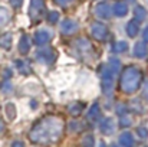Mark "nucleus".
Listing matches in <instances>:
<instances>
[{"mask_svg": "<svg viewBox=\"0 0 148 147\" xmlns=\"http://www.w3.org/2000/svg\"><path fill=\"white\" fill-rule=\"evenodd\" d=\"M141 78H143V74L134 68V66H127L124 71H122V78H121V88L125 91V92H132L135 91L140 84H141Z\"/></svg>", "mask_w": 148, "mask_h": 147, "instance_id": "nucleus-1", "label": "nucleus"}, {"mask_svg": "<svg viewBox=\"0 0 148 147\" xmlns=\"http://www.w3.org/2000/svg\"><path fill=\"white\" fill-rule=\"evenodd\" d=\"M92 35L99 39V41H103L106 36H108V29L102 25V23H95L92 26Z\"/></svg>", "mask_w": 148, "mask_h": 147, "instance_id": "nucleus-2", "label": "nucleus"}, {"mask_svg": "<svg viewBox=\"0 0 148 147\" xmlns=\"http://www.w3.org/2000/svg\"><path fill=\"white\" fill-rule=\"evenodd\" d=\"M42 12H43V0H32V4H30V16H32L33 19H38Z\"/></svg>", "mask_w": 148, "mask_h": 147, "instance_id": "nucleus-3", "label": "nucleus"}, {"mask_svg": "<svg viewBox=\"0 0 148 147\" xmlns=\"http://www.w3.org/2000/svg\"><path fill=\"white\" fill-rule=\"evenodd\" d=\"M102 87H103L105 92H108L112 88V74L106 68H103V71H102Z\"/></svg>", "mask_w": 148, "mask_h": 147, "instance_id": "nucleus-4", "label": "nucleus"}, {"mask_svg": "<svg viewBox=\"0 0 148 147\" xmlns=\"http://www.w3.org/2000/svg\"><path fill=\"white\" fill-rule=\"evenodd\" d=\"M49 39H50V33L48 30H40V32H38L35 35V42L38 45H45V43L49 42Z\"/></svg>", "mask_w": 148, "mask_h": 147, "instance_id": "nucleus-5", "label": "nucleus"}, {"mask_svg": "<svg viewBox=\"0 0 148 147\" xmlns=\"http://www.w3.org/2000/svg\"><path fill=\"white\" fill-rule=\"evenodd\" d=\"M114 13L116 16H125L127 14V4L122 1H118L114 4Z\"/></svg>", "mask_w": 148, "mask_h": 147, "instance_id": "nucleus-6", "label": "nucleus"}, {"mask_svg": "<svg viewBox=\"0 0 148 147\" xmlns=\"http://www.w3.org/2000/svg\"><path fill=\"white\" fill-rule=\"evenodd\" d=\"M109 13H111V9L108 7V4H105V3H101V4L98 6L97 14H98L99 17H108V16H109Z\"/></svg>", "mask_w": 148, "mask_h": 147, "instance_id": "nucleus-7", "label": "nucleus"}, {"mask_svg": "<svg viewBox=\"0 0 148 147\" xmlns=\"http://www.w3.org/2000/svg\"><path fill=\"white\" fill-rule=\"evenodd\" d=\"M134 52H135V55H137L138 58H144L145 53H147V46H145V43L138 42V43L135 45V48H134Z\"/></svg>", "mask_w": 148, "mask_h": 147, "instance_id": "nucleus-8", "label": "nucleus"}, {"mask_svg": "<svg viewBox=\"0 0 148 147\" xmlns=\"http://www.w3.org/2000/svg\"><path fill=\"white\" fill-rule=\"evenodd\" d=\"M75 29H76V23L72 22V20H65L63 25H62V30L65 33H72Z\"/></svg>", "mask_w": 148, "mask_h": 147, "instance_id": "nucleus-9", "label": "nucleus"}, {"mask_svg": "<svg viewBox=\"0 0 148 147\" xmlns=\"http://www.w3.org/2000/svg\"><path fill=\"white\" fill-rule=\"evenodd\" d=\"M145 14H147V13H145V9H143V7H140V6L134 9V16H135V20H137V22H143V20L145 19Z\"/></svg>", "mask_w": 148, "mask_h": 147, "instance_id": "nucleus-10", "label": "nucleus"}, {"mask_svg": "<svg viewBox=\"0 0 148 147\" xmlns=\"http://www.w3.org/2000/svg\"><path fill=\"white\" fill-rule=\"evenodd\" d=\"M29 46H30V43H29V38L25 35L23 38H22V41H20V45H19V50L22 52V53H26L27 50H29Z\"/></svg>", "mask_w": 148, "mask_h": 147, "instance_id": "nucleus-11", "label": "nucleus"}, {"mask_svg": "<svg viewBox=\"0 0 148 147\" xmlns=\"http://www.w3.org/2000/svg\"><path fill=\"white\" fill-rule=\"evenodd\" d=\"M39 55H40L42 59H48V62H52V61L55 59V52H53L52 49H45V50H42Z\"/></svg>", "mask_w": 148, "mask_h": 147, "instance_id": "nucleus-12", "label": "nucleus"}, {"mask_svg": "<svg viewBox=\"0 0 148 147\" xmlns=\"http://www.w3.org/2000/svg\"><path fill=\"white\" fill-rule=\"evenodd\" d=\"M127 32L130 36H135L138 33V23L137 22H130L127 26Z\"/></svg>", "mask_w": 148, "mask_h": 147, "instance_id": "nucleus-13", "label": "nucleus"}, {"mask_svg": "<svg viewBox=\"0 0 148 147\" xmlns=\"http://www.w3.org/2000/svg\"><path fill=\"white\" fill-rule=\"evenodd\" d=\"M127 48H128V45H127L125 42H118V43H115V45H114V50H115V52L127 50Z\"/></svg>", "mask_w": 148, "mask_h": 147, "instance_id": "nucleus-14", "label": "nucleus"}, {"mask_svg": "<svg viewBox=\"0 0 148 147\" xmlns=\"http://www.w3.org/2000/svg\"><path fill=\"white\" fill-rule=\"evenodd\" d=\"M58 17H59V13L58 12H50L49 13V22H52V23H55L58 20Z\"/></svg>", "mask_w": 148, "mask_h": 147, "instance_id": "nucleus-15", "label": "nucleus"}, {"mask_svg": "<svg viewBox=\"0 0 148 147\" xmlns=\"http://www.w3.org/2000/svg\"><path fill=\"white\" fill-rule=\"evenodd\" d=\"M10 3L14 6V7H19L22 4V0H10Z\"/></svg>", "mask_w": 148, "mask_h": 147, "instance_id": "nucleus-16", "label": "nucleus"}, {"mask_svg": "<svg viewBox=\"0 0 148 147\" xmlns=\"http://www.w3.org/2000/svg\"><path fill=\"white\" fill-rule=\"evenodd\" d=\"M144 41H145V42H148V28L144 30Z\"/></svg>", "mask_w": 148, "mask_h": 147, "instance_id": "nucleus-17", "label": "nucleus"}, {"mask_svg": "<svg viewBox=\"0 0 148 147\" xmlns=\"http://www.w3.org/2000/svg\"><path fill=\"white\" fill-rule=\"evenodd\" d=\"M56 1H58L59 4H65V3H68L69 0H56Z\"/></svg>", "mask_w": 148, "mask_h": 147, "instance_id": "nucleus-18", "label": "nucleus"}]
</instances>
